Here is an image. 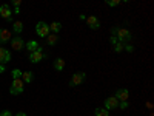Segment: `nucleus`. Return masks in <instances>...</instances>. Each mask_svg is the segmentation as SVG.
<instances>
[{
	"label": "nucleus",
	"instance_id": "f257e3e1",
	"mask_svg": "<svg viewBox=\"0 0 154 116\" xmlns=\"http://www.w3.org/2000/svg\"><path fill=\"white\" fill-rule=\"evenodd\" d=\"M112 36L117 39V40L120 44H125V42H130L131 39H133V34L130 30H126V28H112L111 30Z\"/></svg>",
	"mask_w": 154,
	"mask_h": 116
},
{
	"label": "nucleus",
	"instance_id": "f03ea898",
	"mask_svg": "<svg viewBox=\"0 0 154 116\" xmlns=\"http://www.w3.org/2000/svg\"><path fill=\"white\" fill-rule=\"evenodd\" d=\"M23 90H25V84H23V81H22V77L20 79H12V84H11V87H9V93L11 95H20V93H23Z\"/></svg>",
	"mask_w": 154,
	"mask_h": 116
},
{
	"label": "nucleus",
	"instance_id": "7ed1b4c3",
	"mask_svg": "<svg viewBox=\"0 0 154 116\" xmlns=\"http://www.w3.org/2000/svg\"><path fill=\"white\" fill-rule=\"evenodd\" d=\"M46 57H48V54L43 53V48H42V47H38L35 51L29 53V60H31L32 63H38V62H42V60L46 59Z\"/></svg>",
	"mask_w": 154,
	"mask_h": 116
},
{
	"label": "nucleus",
	"instance_id": "20e7f679",
	"mask_svg": "<svg viewBox=\"0 0 154 116\" xmlns=\"http://www.w3.org/2000/svg\"><path fill=\"white\" fill-rule=\"evenodd\" d=\"M85 79H86V73H83V71H77V73H74V74H72L71 81H69V85H71V87L80 85V84H83V82H85Z\"/></svg>",
	"mask_w": 154,
	"mask_h": 116
},
{
	"label": "nucleus",
	"instance_id": "39448f33",
	"mask_svg": "<svg viewBox=\"0 0 154 116\" xmlns=\"http://www.w3.org/2000/svg\"><path fill=\"white\" fill-rule=\"evenodd\" d=\"M35 33L40 36V37H46L51 31H49V25H46L45 22H38L35 25Z\"/></svg>",
	"mask_w": 154,
	"mask_h": 116
},
{
	"label": "nucleus",
	"instance_id": "423d86ee",
	"mask_svg": "<svg viewBox=\"0 0 154 116\" xmlns=\"http://www.w3.org/2000/svg\"><path fill=\"white\" fill-rule=\"evenodd\" d=\"M0 16H2L3 19H6V20H11L12 19V11H11V8H9L8 3L0 5Z\"/></svg>",
	"mask_w": 154,
	"mask_h": 116
},
{
	"label": "nucleus",
	"instance_id": "0eeeda50",
	"mask_svg": "<svg viewBox=\"0 0 154 116\" xmlns=\"http://www.w3.org/2000/svg\"><path fill=\"white\" fill-rule=\"evenodd\" d=\"M23 47H25V42H23L22 37H12V39H11V48H12V50L22 51Z\"/></svg>",
	"mask_w": 154,
	"mask_h": 116
},
{
	"label": "nucleus",
	"instance_id": "6e6552de",
	"mask_svg": "<svg viewBox=\"0 0 154 116\" xmlns=\"http://www.w3.org/2000/svg\"><path fill=\"white\" fill-rule=\"evenodd\" d=\"M116 99H117L119 102H123V101H128V98H130V92H128L126 88H119L117 92H116Z\"/></svg>",
	"mask_w": 154,
	"mask_h": 116
},
{
	"label": "nucleus",
	"instance_id": "1a4fd4ad",
	"mask_svg": "<svg viewBox=\"0 0 154 116\" xmlns=\"http://www.w3.org/2000/svg\"><path fill=\"white\" fill-rule=\"evenodd\" d=\"M117 107H119V101L116 99L114 96H111V98L105 99V107H103V108H106L108 111H109V110H116Z\"/></svg>",
	"mask_w": 154,
	"mask_h": 116
},
{
	"label": "nucleus",
	"instance_id": "9d476101",
	"mask_svg": "<svg viewBox=\"0 0 154 116\" xmlns=\"http://www.w3.org/2000/svg\"><path fill=\"white\" fill-rule=\"evenodd\" d=\"M86 25H88L91 30H99V28H100V22H99V19H97L96 16L86 17Z\"/></svg>",
	"mask_w": 154,
	"mask_h": 116
},
{
	"label": "nucleus",
	"instance_id": "9b49d317",
	"mask_svg": "<svg viewBox=\"0 0 154 116\" xmlns=\"http://www.w3.org/2000/svg\"><path fill=\"white\" fill-rule=\"evenodd\" d=\"M9 39H11V33L5 28H0V44L9 42Z\"/></svg>",
	"mask_w": 154,
	"mask_h": 116
},
{
	"label": "nucleus",
	"instance_id": "f8f14e48",
	"mask_svg": "<svg viewBox=\"0 0 154 116\" xmlns=\"http://www.w3.org/2000/svg\"><path fill=\"white\" fill-rule=\"evenodd\" d=\"M45 39H46V44H48L49 47H54V45L59 42V36H57V34H53V33H49Z\"/></svg>",
	"mask_w": 154,
	"mask_h": 116
},
{
	"label": "nucleus",
	"instance_id": "ddd939ff",
	"mask_svg": "<svg viewBox=\"0 0 154 116\" xmlns=\"http://www.w3.org/2000/svg\"><path fill=\"white\" fill-rule=\"evenodd\" d=\"M32 79H34V74H32L31 71H25V73H22V81H23V84H31Z\"/></svg>",
	"mask_w": 154,
	"mask_h": 116
},
{
	"label": "nucleus",
	"instance_id": "4468645a",
	"mask_svg": "<svg viewBox=\"0 0 154 116\" xmlns=\"http://www.w3.org/2000/svg\"><path fill=\"white\" fill-rule=\"evenodd\" d=\"M60 28H62V23L60 22H53V23L49 25V31H53V34H57L60 31Z\"/></svg>",
	"mask_w": 154,
	"mask_h": 116
},
{
	"label": "nucleus",
	"instance_id": "2eb2a0df",
	"mask_svg": "<svg viewBox=\"0 0 154 116\" xmlns=\"http://www.w3.org/2000/svg\"><path fill=\"white\" fill-rule=\"evenodd\" d=\"M63 68H65V60H63V59H56L54 60V70L62 71Z\"/></svg>",
	"mask_w": 154,
	"mask_h": 116
},
{
	"label": "nucleus",
	"instance_id": "dca6fc26",
	"mask_svg": "<svg viewBox=\"0 0 154 116\" xmlns=\"http://www.w3.org/2000/svg\"><path fill=\"white\" fill-rule=\"evenodd\" d=\"M38 48V44L35 42V40H29L28 44H26V50L29 51V53H32V51H35Z\"/></svg>",
	"mask_w": 154,
	"mask_h": 116
},
{
	"label": "nucleus",
	"instance_id": "f3484780",
	"mask_svg": "<svg viewBox=\"0 0 154 116\" xmlns=\"http://www.w3.org/2000/svg\"><path fill=\"white\" fill-rule=\"evenodd\" d=\"M12 30H14L16 34H20L23 31V23L22 22H14V27H12Z\"/></svg>",
	"mask_w": 154,
	"mask_h": 116
},
{
	"label": "nucleus",
	"instance_id": "a211bd4d",
	"mask_svg": "<svg viewBox=\"0 0 154 116\" xmlns=\"http://www.w3.org/2000/svg\"><path fill=\"white\" fill-rule=\"evenodd\" d=\"M96 116H109V111L106 108H96Z\"/></svg>",
	"mask_w": 154,
	"mask_h": 116
},
{
	"label": "nucleus",
	"instance_id": "6ab92c4d",
	"mask_svg": "<svg viewBox=\"0 0 154 116\" xmlns=\"http://www.w3.org/2000/svg\"><path fill=\"white\" fill-rule=\"evenodd\" d=\"M8 53V50H5L3 47H0V63L3 65V62H5V56Z\"/></svg>",
	"mask_w": 154,
	"mask_h": 116
},
{
	"label": "nucleus",
	"instance_id": "aec40b11",
	"mask_svg": "<svg viewBox=\"0 0 154 116\" xmlns=\"http://www.w3.org/2000/svg\"><path fill=\"white\" fill-rule=\"evenodd\" d=\"M11 76H12V79H20V77H22V71L20 70H12Z\"/></svg>",
	"mask_w": 154,
	"mask_h": 116
},
{
	"label": "nucleus",
	"instance_id": "412c9836",
	"mask_svg": "<svg viewBox=\"0 0 154 116\" xmlns=\"http://www.w3.org/2000/svg\"><path fill=\"white\" fill-rule=\"evenodd\" d=\"M123 48H125V45L120 44V42H117V44L114 45V51H116V53H120V51H123Z\"/></svg>",
	"mask_w": 154,
	"mask_h": 116
},
{
	"label": "nucleus",
	"instance_id": "4be33fe9",
	"mask_svg": "<svg viewBox=\"0 0 154 116\" xmlns=\"http://www.w3.org/2000/svg\"><path fill=\"white\" fill-rule=\"evenodd\" d=\"M106 5L108 6H117V5H120V0H106Z\"/></svg>",
	"mask_w": 154,
	"mask_h": 116
},
{
	"label": "nucleus",
	"instance_id": "5701e85b",
	"mask_svg": "<svg viewBox=\"0 0 154 116\" xmlns=\"http://www.w3.org/2000/svg\"><path fill=\"white\" fill-rule=\"evenodd\" d=\"M119 107L122 110H126L128 107H130V104H128V101H123V102H119Z\"/></svg>",
	"mask_w": 154,
	"mask_h": 116
},
{
	"label": "nucleus",
	"instance_id": "b1692460",
	"mask_svg": "<svg viewBox=\"0 0 154 116\" xmlns=\"http://www.w3.org/2000/svg\"><path fill=\"white\" fill-rule=\"evenodd\" d=\"M125 51H128V53H133L134 51V47L133 45H125V48H123Z\"/></svg>",
	"mask_w": 154,
	"mask_h": 116
},
{
	"label": "nucleus",
	"instance_id": "393cba45",
	"mask_svg": "<svg viewBox=\"0 0 154 116\" xmlns=\"http://www.w3.org/2000/svg\"><path fill=\"white\" fill-rule=\"evenodd\" d=\"M0 116H12V114H11V111H9V110H3L2 113H0Z\"/></svg>",
	"mask_w": 154,
	"mask_h": 116
},
{
	"label": "nucleus",
	"instance_id": "a878e982",
	"mask_svg": "<svg viewBox=\"0 0 154 116\" xmlns=\"http://www.w3.org/2000/svg\"><path fill=\"white\" fill-rule=\"evenodd\" d=\"M9 60H11V53L8 51V53H6V56H5V62H3V63H8Z\"/></svg>",
	"mask_w": 154,
	"mask_h": 116
},
{
	"label": "nucleus",
	"instance_id": "bb28decb",
	"mask_svg": "<svg viewBox=\"0 0 154 116\" xmlns=\"http://www.w3.org/2000/svg\"><path fill=\"white\" fill-rule=\"evenodd\" d=\"M20 3H22L20 0H12V5H14L16 8H20Z\"/></svg>",
	"mask_w": 154,
	"mask_h": 116
},
{
	"label": "nucleus",
	"instance_id": "cd10ccee",
	"mask_svg": "<svg viewBox=\"0 0 154 116\" xmlns=\"http://www.w3.org/2000/svg\"><path fill=\"white\" fill-rule=\"evenodd\" d=\"M109 42H111V44H112V45H116V44H117V42H119V40H117V39H116V37H114V36H112V37H111V39H109Z\"/></svg>",
	"mask_w": 154,
	"mask_h": 116
},
{
	"label": "nucleus",
	"instance_id": "c85d7f7f",
	"mask_svg": "<svg viewBox=\"0 0 154 116\" xmlns=\"http://www.w3.org/2000/svg\"><path fill=\"white\" fill-rule=\"evenodd\" d=\"M14 14H20V8H14Z\"/></svg>",
	"mask_w": 154,
	"mask_h": 116
},
{
	"label": "nucleus",
	"instance_id": "c756f323",
	"mask_svg": "<svg viewBox=\"0 0 154 116\" xmlns=\"http://www.w3.org/2000/svg\"><path fill=\"white\" fill-rule=\"evenodd\" d=\"M16 116H26V113H23V111H20V113H17Z\"/></svg>",
	"mask_w": 154,
	"mask_h": 116
},
{
	"label": "nucleus",
	"instance_id": "7c9ffc66",
	"mask_svg": "<svg viewBox=\"0 0 154 116\" xmlns=\"http://www.w3.org/2000/svg\"><path fill=\"white\" fill-rule=\"evenodd\" d=\"M5 71V65H0V73H3Z\"/></svg>",
	"mask_w": 154,
	"mask_h": 116
}]
</instances>
